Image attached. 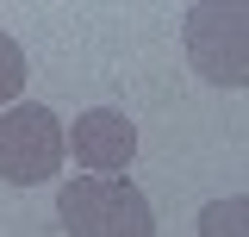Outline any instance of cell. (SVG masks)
Masks as SVG:
<instances>
[{
    "mask_svg": "<svg viewBox=\"0 0 249 237\" xmlns=\"http://www.w3.org/2000/svg\"><path fill=\"white\" fill-rule=\"evenodd\" d=\"M56 218L69 237H156V212L131 175H75L56 187Z\"/></svg>",
    "mask_w": 249,
    "mask_h": 237,
    "instance_id": "cell-1",
    "label": "cell"
},
{
    "mask_svg": "<svg viewBox=\"0 0 249 237\" xmlns=\"http://www.w3.org/2000/svg\"><path fill=\"white\" fill-rule=\"evenodd\" d=\"M187 62L212 88H249V0H199L187 6Z\"/></svg>",
    "mask_w": 249,
    "mask_h": 237,
    "instance_id": "cell-2",
    "label": "cell"
},
{
    "mask_svg": "<svg viewBox=\"0 0 249 237\" xmlns=\"http://www.w3.org/2000/svg\"><path fill=\"white\" fill-rule=\"evenodd\" d=\"M62 156H69V131H62V118L50 106H6L0 113V181H13V187H44V181H56Z\"/></svg>",
    "mask_w": 249,
    "mask_h": 237,
    "instance_id": "cell-3",
    "label": "cell"
},
{
    "mask_svg": "<svg viewBox=\"0 0 249 237\" xmlns=\"http://www.w3.org/2000/svg\"><path fill=\"white\" fill-rule=\"evenodd\" d=\"M69 150L88 175H124L131 156H137V125L119 113V106H93V113L75 118L69 131Z\"/></svg>",
    "mask_w": 249,
    "mask_h": 237,
    "instance_id": "cell-4",
    "label": "cell"
},
{
    "mask_svg": "<svg viewBox=\"0 0 249 237\" xmlns=\"http://www.w3.org/2000/svg\"><path fill=\"white\" fill-rule=\"evenodd\" d=\"M199 237H249V194L212 200V206L199 212Z\"/></svg>",
    "mask_w": 249,
    "mask_h": 237,
    "instance_id": "cell-5",
    "label": "cell"
},
{
    "mask_svg": "<svg viewBox=\"0 0 249 237\" xmlns=\"http://www.w3.org/2000/svg\"><path fill=\"white\" fill-rule=\"evenodd\" d=\"M25 75H31V69H25V50H19V38H6V31H0V113L19 100Z\"/></svg>",
    "mask_w": 249,
    "mask_h": 237,
    "instance_id": "cell-6",
    "label": "cell"
}]
</instances>
